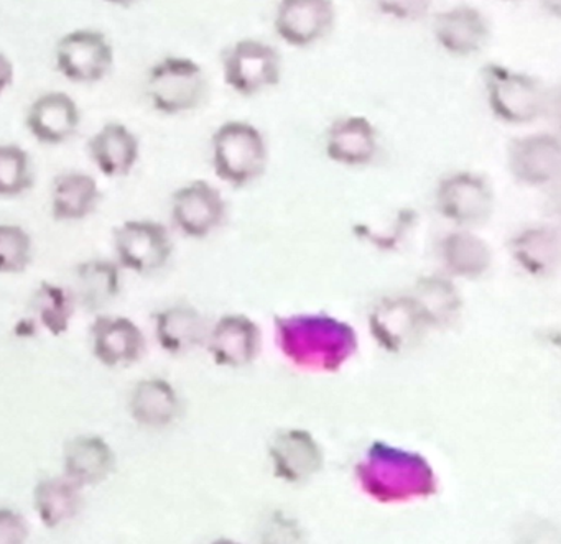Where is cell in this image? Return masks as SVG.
I'll use <instances>...</instances> for the list:
<instances>
[{"instance_id": "cell-14", "label": "cell", "mask_w": 561, "mask_h": 544, "mask_svg": "<svg viewBox=\"0 0 561 544\" xmlns=\"http://www.w3.org/2000/svg\"><path fill=\"white\" fill-rule=\"evenodd\" d=\"M508 169L525 185H548L560 175V140L548 134L514 140L508 149Z\"/></svg>"}, {"instance_id": "cell-12", "label": "cell", "mask_w": 561, "mask_h": 544, "mask_svg": "<svg viewBox=\"0 0 561 544\" xmlns=\"http://www.w3.org/2000/svg\"><path fill=\"white\" fill-rule=\"evenodd\" d=\"M91 347L98 362L110 369L139 362L147 350L142 329L126 316H98L91 326Z\"/></svg>"}, {"instance_id": "cell-22", "label": "cell", "mask_w": 561, "mask_h": 544, "mask_svg": "<svg viewBox=\"0 0 561 544\" xmlns=\"http://www.w3.org/2000/svg\"><path fill=\"white\" fill-rule=\"evenodd\" d=\"M208 337L205 317L192 306H170L156 316V339L165 352L183 356Z\"/></svg>"}, {"instance_id": "cell-31", "label": "cell", "mask_w": 561, "mask_h": 544, "mask_svg": "<svg viewBox=\"0 0 561 544\" xmlns=\"http://www.w3.org/2000/svg\"><path fill=\"white\" fill-rule=\"evenodd\" d=\"M32 186L31 155L15 143H0V198H18Z\"/></svg>"}, {"instance_id": "cell-8", "label": "cell", "mask_w": 561, "mask_h": 544, "mask_svg": "<svg viewBox=\"0 0 561 544\" xmlns=\"http://www.w3.org/2000/svg\"><path fill=\"white\" fill-rule=\"evenodd\" d=\"M280 80V57L275 48L255 40H241L225 58V81L242 96H252Z\"/></svg>"}, {"instance_id": "cell-3", "label": "cell", "mask_w": 561, "mask_h": 544, "mask_svg": "<svg viewBox=\"0 0 561 544\" xmlns=\"http://www.w3.org/2000/svg\"><path fill=\"white\" fill-rule=\"evenodd\" d=\"M267 165L264 137L248 123H226L213 136V166L222 182L245 186Z\"/></svg>"}, {"instance_id": "cell-33", "label": "cell", "mask_w": 561, "mask_h": 544, "mask_svg": "<svg viewBox=\"0 0 561 544\" xmlns=\"http://www.w3.org/2000/svg\"><path fill=\"white\" fill-rule=\"evenodd\" d=\"M413 215L409 211L399 212L393 219L392 225H386L383 229H374L369 225H363L357 229V232L363 234V238L369 239L374 245L380 248H393L399 244L400 239L405 238L407 231L412 225Z\"/></svg>"}, {"instance_id": "cell-17", "label": "cell", "mask_w": 561, "mask_h": 544, "mask_svg": "<svg viewBox=\"0 0 561 544\" xmlns=\"http://www.w3.org/2000/svg\"><path fill=\"white\" fill-rule=\"evenodd\" d=\"M209 352L218 366H249L261 349V329L244 314L222 316L208 337Z\"/></svg>"}, {"instance_id": "cell-11", "label": "cell", "mask_w": 561, "mask_h": 544, "mask_svg": "<svg viewBox=\"0 0 561 544\" xmlns=\"http://www.w3.org/2000/svg\"><path fill=\"white\" fill-rule=\"evenodd\" d=\"M225 216V199L209 183L193 182L173 195L172 221L186 238H208L221 225Z\"/></svg>"}, {"instance_id": "cell-23", "label": "cell", "mask_w": 561, "mask_h": 544, "mask_svg": "<svg viewBox=\"0 0 561 544\" xmlns=\"http://www.w3.org/2000/svg\"><path fill=\"white\" fill-rule=\"evenodd\" d=\"M376 152V129L366 117L354 116L337 120L328 134V157L341 165H367Z\"/></svg>"}, {"instance_id": "cell-25", "label": "cell", "mask_w": 561, "mask_h": 544, "mask_svg": "<svg viewBox=\"0 0 561 544\" xmlns=\"http://www.w3.org/2000/svg\"><path fill=\"white\" fill-rule=\"evenodd\" d=\"M34 508L38 520L48 530L64 526L75 520L83 508L81 487L67 475L44 478L35 485Z\"/></svg>"}, {"instance_id": "cell-16", "label": "cell", "mask_w": 561, "mask_h": 544, "mask_svg": "<svg viewBox=\"0 0 561 544\" xmlns=\"http://www.w3.org/2000/svg\"><path fill=\"white\" fill-rule=\"evenodd\" d=\"M81 114L73 97L54 91L42 94L27 113V129L44 146H61L77 134Z\"/></svg>"}, {"instance_id": "cell-4", "label": "cell", "mask_w": 561, "mask_h": 544, "mask_svg": "<svg viewBox=\"0 0 561 544\" xmlns=\"http://www.w3.org/2000/svg\"><path fill=\"white\" fill-rule=\"evenodd\" d=\"M205 94V73L190 58H163L150 70L147 96L160 114L176 116L196 109Z\"/></svg>"}, {"instance_id": "cell-15", "label": "cell", "mask_w": 561, "mask_h": 544, "mask_svg": "<svg viewBox=\"0 0 561 544\" xmlns=\"http://www.w3.org/2000/svg\"><path fill=\"white\" fill-rule=\"evenodd\" d=\"M268 454L275 475L288 484L310 481L323 465L320 445L305 429H285L275 435Z\"/></svg>"}, {"instance_id": "cell-6", "label": "cell", "mask_w": 561, "mask_h": 544, "mask_svg": "<svg viewBox=\"0 0 561 544\" xmlns=\"http://www.w3.org/2000/svg\"><path fill=\"white\" fill-rule=\"evenodd\" d=\"M117 264L139 275H152L169 264L172 238L165 225L146 219L126 221L114 231Z\"/></svg>"}, {"instance_id": "cell-10", "label": "cell", "mask_w": 561, "mask_h": 544, "mask_svg": "<svg viewBox=\"0 0 561 544\" xmlns=\"http://www.w3.org/2000/svg\"><path fill=\"white\" fill-rule=\"evenodd\" d=\"M492 206L494 198L488 183L472 173L448 176L436 189L439 215L459 225H476L488 221Z\"/></svg>"}, {"instance_id": "cell-27", "label": "cell", "mask_w": 561, "mask_h": 544, "mask_svg": "<svg viewBox=\"0 0 561 544\" xmlns=\"http://www.w3.org/2000/svg\"><path fill=\"white\" fill-rule=\"evenodd\" d=\"M410 297L419 306L426 326H451L461 314L462 301L458 288L438 275L420 278Z\"/></svg>"}, {"instance_id": "cell-37", "label": "cell", "mask_w": 561, "mask_h": 544, "mask_svg": "<svg viewBox=\"0 0 561 544\" xmlns=\"http://www.w3.org/2000/svg\"><path fill=\"white\" fill-rule=\"evenodd\" d=\"M104 2L117 5V8H130V5L137 4L139 0H104Z\"/></svg>"}, {"instance_id": "cell-30", "label": "cell", "mask_w": 561, "mask_h": 544, "mask_svg": "<svg viewBox=\"0 0 561 544\" xmlns=\"http://www.w3.org/2000/svg\"><path fill=\"white\" fill-rule=\"evenodd\" d=\"M75 306L73 293L48 281L41 283L32 298L35 316L51 336H64L70 329Z\"/></svg>"}, {"instance_id": "cell-5", "label": "cell", "mask_w": 561, "mask_h": 544, "mask_svg": "<svg viewBox=\"0 0 561 544\" xmlns=\"http://www.w3.org/2000/svg\"><path fill=\"white\" fill-rule=\"evenodd\" d=\"M484 81L489 107L504 123H534L547 107V91L527 74L489 65L484 70Z\"/></svg>"}, {"instance_id": "cell-21", "label": "cell", "mask_w": 561, "mask_h": 544, "mask_svg": "<svg viewBox=\"0 0 561 544\" xmlns=\"http://www.w3.org/2000/svg\"><path fill=\"white\" fill-rule=\"evenodd\" d=\"M182 402L175 386L165 379H144L134 386L129 413L144 428L162 429L176 421Z\"/></svg>"}, {"instance_id": "cell-19", "label": "cell", "mask_w": 561, "mask_h": 544, "mask_svg": "<svg viewBox=\"0 0 561 544\" xmlns=\"http://www.w3.org/2000/svg\"><path fill=\"white\" fill-rule=\"evenodd\" d=\"M439 47L458 57L478 54L489 38V27L481 12L468 5L439 12L433 24Z\"/></svg>"}, {"instance_id": "cell-26", "label": "cell", "mask_w": 561, "mask_h": 544, "mask_svg": "<svg viewBox=\"0 0 561 544\" xmlns=\"http://www.w3.org/2000/svg\"><path fill=\"white\" fill-rule=\"evenodd\" d=\"M515 262L534 277H548L560 262V235L557 229L538 225L518 232L511 241Z\"/></svg>"}, {"instance_id": "cell-32", "label": "cell", "mask_w": 561, "mask_h": 544, "mask_svg": "<svg viewBox=\"0 0 561 544\" xmlns=\"http://www.w3.org/2000/svg\"><path fill=\"white\" fill-rule=\"evenodd\" d=\"M34 242L21 225L0 224V274L19 275L27 270Z\"/></svg>"}, {"instance_id": "cell-24", "label": "cell", "mask_w": 561, "mask_h": 544, "mask_svg": "<svg viewBox=\"0 0 561 544\" xmlns=\"http://www.w3.org/2000/svg\"><path fill=\"white\" fill-rule=\"evenodd\" d=\"M101 192L88 173L68 172L58 176L51 188V216L60 222L83 221L96 211Z\"/></svg>"}, {"instance_id": "cell-18", "label": "cell", "mask_w": 561, "mask_h": 544, "mask_svg": "<svg viewBox=\"0 0 561 544\" xmlns=\"http://www.w3.org/2000/svg\"><path fill=\"white\" fill-rule=\"evenodd\" d=\"M116 471V452L96 435L77 436L64 451V475L83 487L103 484Z\"/></svg>"}, {"instance_id": "cell-28", "label": "cell", "mask_w": 561, "mask_h": 544, "mask_svg": "<svg viewBox=\"0 0 561 544\" xmlns=\"http://www.w3.org/2000/svg\"><path fill=\"white\" fill-rule=\"evenodd\" d=\"M121 293L119 264L107 261H88L75 275V300L87 310L98 311L116 300Z\"/></svg>"}, {"instance_id": "cell-35", "label": "cell", "mask_w": 561, "mask_h": 544, "mask_svg": "<svg viewBox=\"0 0 561 544\" xmlns=\"http://www.w3.org/2000/svg\"><path fill=\"white\" fill-rule=\"evenodd\" d=\"M28 524L19 511L0 508V544H22L27 541Z\"/></svg>"}, {"instance_id": "cell-36", "label": "cell", "mask_w": 561, "mask_h": 544, "mask_svg": "<svg viewBox=\"0 0 561 544\" xmlns=\"http://www.w3.org/2000/svg\"><path fill=\"white\" fill-rule=\"evenodd\" d=\"M14 77V65H12V61L9 60L4 54H0V96L12 86Z\"/></svg>"}, {"instance_id": "cell-34", "label": "cell", "mask_w": 561, "mask_h": 544, "mask_svg": "<svg viewBox=\"0 0 561 544\" xmlns=\"http://www.w3.org/2000/svg\"><path fill=\"white\" fill-rule=\"evenodd\" d=\"M373 2L383 15L397 21L422 19L432 5V0H373Z\"/></svg>"}, {"instance_id": "cell-1", "label": "cell", "mask_w": 561, "mask_h": 544, "mask_svg": "<svg viewBox=\"0 0 561 544\" xmlns=\"http://www.w3.org/2000/svg\"><path fill=\"white\" fill-rule=\"evenodd\" d=\"M282 352L301 369L336 372L356 352V331L324 314L277 317Z\"/></svg>"}, {"instance_id": "cell-20", "label": "cell", "mask_w": 561, "mask_h": 544, "mask_svg": "<svg viewBox=\"0 0 561 544\" xmlns=\"http://www.w3.org/2000/svg\"><path fill=\"white\" fill-rule=\"evenodd\" d=\"M88 152L104 176L123 178L129 175L139 162L140 146L129 127L111 123L91 137Z\"/></svg>"}, {"instance_id": "cell-29", "label": "cell", "mask_w": 561, "mask_h": 544, "mask_svg": "<svg viewBox=\"0 0 561 544\" xmlns=\"http://www.w3.org/2000/svg\"><path fill=\"white\" fill-rule=\"evenodd\" d=\"M442 261L456 277L478 278L491 267L488 244L471 232H451L442 241Z\"/></svg>"}, {"instance_id": "cell-13", "label": "cell", "mask_w": 561, "mask_h": 544, "mask_svg": "<svg viewBox=\"0 0 561 544\" xmlns=\"http://www.w3.org/2000/svg\"><path fill=\"white\" fill-rule=\"evenodd\" d=\"M334 24L331 0H280L275 31L291 47H308L327 37Z\"/></svg>"}, {"instance_id": "cell-7", "label": "cell", "mask_w": 561, "mask_h": 544, "mask_svg": "<svg viewBox=\"0 0 561 544\" xmlns=\"http://www.w3.org/2000/svg\"><path fill=\"white\" fill-rule=\"evenodd\" d=\"M55 61L57 70L71 83H100L113 68V45L103 32L80 28L60 38Z\"/></svg>"}, {"instance_id": "cell-9", "label": "cell", "mask_w": 561, "mask_h": 544, "mask_svg": "<svg viewBox=\"0 0 561 544\" xmlns=\"http://www.w3.org/2000/svg\"><path fill=\"white\" fill-rule=\"evenodd\" d=\"M369 327L383 349L399 354L416 346L428 326L409 294L379 301L370 311Z\"/></svg>"}, {"instance_id": "cell-2", "label": "cell", "mask_w": 561, "mask_h": 544, "mask_svg": "<svg viewBox=\"0 0 561 544\" xmlns=\"http://www.w3.org/2000/svg\"><path fill=\"white\" fill-rule=\"evenodd\" d=\"M356 477L360 488L382 504L425 498L436 491L435 472L425 458L383 442L370 445L357 464Z\"/></svg>"}]
</instances>
